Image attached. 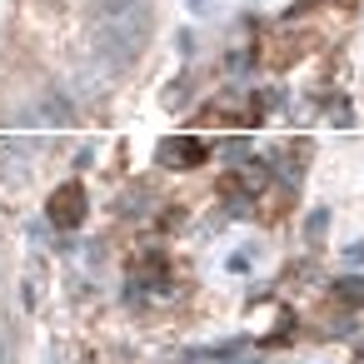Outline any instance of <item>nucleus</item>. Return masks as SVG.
Instances as JSON below:
<instances>
[{"instance_id":"obj_2","label":"nucleus","mask_w":364,"mask_h":364,"mask_svg":"<svg viewBox=\"0 0 364 364\" xmlns=\"http://www.w3.org/2000/svg\"><path fill=\"white\" fill-rule=\"evenodd\" d=\"M210 160V145L200 140V135H170L165 145H160V165L165 170H195V165H205Z\"/></svg>"},{"instance_id":"obj_5","label":"nucleus","mask_w":364,"mask_h":364,"mask_svg":"<svg viewBox=\"0 0 364 364\" xmlns=\"http://www.w3.org/2000/svg\"><path fill=\"white\" fill-rule=\"evenodd\" d=\"M299 55H304V36H289V31H284V36H274V41H269V50H264V65L284 70V65H294Z\"/></svg>"},{"instance_id":"obj_6","label":"nucleus","mask_w":364,"mask_h":364,"mask_svg":"<svg viewBox=\"0 0 364 364\" xmlns=\"http://www.w3.org/2000/svg\"><path fill=\"white\" fill-rule=\"evenodd\" d=\"M329 299L344 304V309H364V279H339V284L329 289Z\"/></svg>"},{"instance_id":"obj_4","label":"nucleus","mask_w":364,"mask_h":364,"mask_svg":"<svg viewBox=\"0 0 364 364\" xmlns=\"http://www.w3.org/2000/svg\"><path fill=\"white\" fill-rule=\"evenodd\" d=\"M289 210H294V195H289L284 185H269V190L255 195V215H259V225H279Z\"/></svg>"},{"instance_id":"obj_8","label":"nucleus","mask_w":364,"mask_h":364,"mask_svg":"<svg viewBox=\"0 0 364 364\" xmlns=\"http://www.w3.org/2000/svg\"><path fill=\"white\" fill-rule=\"evenodd\" d=\"M314 6H324V0H299V11H314ZM299 11H294V16H299Z\"/></svg>"},{"instance_id":"obj_3","label":"nucleus","mask_w":364,"mask_h":364,"mask_svg":"<svg viewBox=\"0 0 364 364\" xmlns=\"http://www.w3.org/2000/svg\"><path fill=\"white\" fill-rule=\"evenodd\" d=\"M130 274L145 284V289H165L170 284V259H165V250H135V259H130Z\"/></svg>"},{"instance_id":"obj_1","label":"nucleus","mask_w":364,"mask_h":364,"mask_svg":"<svg viewBox=\"0 0 364 364\" xmlns=\"http://www.w3.org/2000/svg\"><path fill=\"white\" fill-rule=\"evenodd\" d=\"M85 205H90V200H85V185L65 180V185L46 200V215H50V225H55V230H75V225L85 220Z\"/></svg>"},{"instance_id":"obj_7","label":"nucleus","mask_w":364,"mask_h":364,"mask_svg":"<svg viewBox=\"0 0 364 364\" xmlns=\"http://www.w3.org/2000/svg\"><path fill=\"white\" fill-rule=\"evenodd\" d=\"M180 220H185V210H180V205H170V210H165V215H160V230H175V225H180Z\"/></svg>"}]
</instances>
